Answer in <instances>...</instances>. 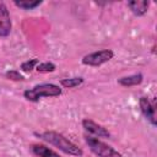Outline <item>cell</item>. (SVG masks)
I'll list each match as a JSON object with an SVG mask.
<instances>
[{"mask_svg": "<svg viewBox=\"0 0 157 157\" xmlns=\"http://www.w3.org/2000/svg\"><path fill=\"white\" fill-rule=\"evenodd\" d=\"M11 31V20L4 4H0V37H6Z\"/></svg>", "mask_w": 157, "mask_h": 157, "instance_id": "obj_5", "label": "cell"}, {"mask_svg": "<svg viewBox=\"0 0 157 157\" xmlns=\"http://www.w3.org/2000/svg\"><path fill=\"white\" fill-rule=\"evenodd\" d=\"M83 82L82 77H71V78H63L60 81L61 86L66 87V88H72V87H77Z\"/></svg>", "mask_w": 157, "mask_h": 157, "instance_id": "obj_12", "label": "cell"}, {"mask_svg": "<svg viewBox=\"0 0 157 157\" xmlns=\"http://www.w3.org/2000/svg\"><path fill=\"white\" fill-rule=\"evenodd\" d=\"M36 70L38 72H52L55 70V65L53 63H40L36 66Z\"/></svg>", "mask_w": 157, "mask_h": 157, "instance_id": "obj_14", "label": "cell"}, {"mask_svg": "<svg viewBox=\"0 0 157 157\" xmlns=\"http://www.w3.org/2000/svg\"><path fill=\"white\" fill-rule=\"evenodd\" d=\"M38 64H39V63H38V59L27 60V61H25V63L21 64V70L25 71V72H29V71H32Z\"/></svg>", "mask_w": 157, "mask_h": 157, "instance_id": "obj_13", "label": "cell"}, {"mask_svg": "<svg viewBox=\"0 0 157 157\" xmlns=\"http://www.w3.org/2000/svg\"><path fill=\"white\" fill-rule=\"evenodd\" d=\"M140 108H141V112L145 115V118L152 125H156L157 121H156V110H155V107L151 104V102L146 97H141L140 98Z\"/></svg>", "mask_w": 157, "mask_h": 157, "instance_id": "obj_7", "label": "cell"}, {"mask_svg": "<svg viewBox=\"0 0 157 157\" xmlns=\"http://www.w3.org/2000/svg\"><path fill=\"white\" fill-rule=\"evenodd\" d=\"M60 94H61V88L54 83L37 85L33 88L23 92L25 98L31 102H38L43 97H58Z\"/></svg>", "mask_w": 157, "mask_h": 157, "instance_id": "obj_2", "label": "cell"}, {"mask_svg": "<svg viewBox=\"0 0 157 157\" xmlns=\"http://www.w3.org/2000/svg\"><path fill=\"white\" fill-rule=\"evenodd\" d=\"M31 150L32 152L38 156V157H60L55 151L50 150L49 147L44 146V145H39V144H36V145H32L31 146Z\"/></svg>", "mask_w": 157, "mask_h": 157, "instance_id": "obj_9", "label": "cell"}, {"mask_svg": "<svg viewBox=\"0 0 157 157\" xmlns=\"http://www.w3.org/2000/svg\"><path fill=\"white\" fill-rule=\"evenodd\" d=\"M128 6L132 11L134 15L142 16V15H145L147 12L148 1H146V0H134V1H129L128 2Z\"/></svg>", "mask_w": 157, "mask_h": 157, "instance_id": "obj_8", "label": "cell"}, {"mask_svg": "<svg viewBox=\"0 0 157 157\" xmlns=\"http://www.w3.org/2000/svg\"><path fill=\"white\" fill-rule=\"evenodd\" d=\"M40 4H42L40 0H36V1H31V0H20L18 1V0H16L15 1V5L17 7L23 9V10H32L37 6H39Z\"/></svg>", "mask_w": 157, "mask_h": 157, "instance_id": "obj_11", "label": "cell"}, {"mask_svg": "<svg viewBox=\"0 0 157 157\" xmlns=\"http://www.w3.org/2000/svg\"><path fill=\"white\" fill-rule=\"evenodd\" d=\"M82 126H83L88 132H91V134H93V135H96V136H98V137H109V136H110V134H109L108 130H105L103 126L96 124V123H94L93 120H91V119H83V120H82Z\"/></svg>", "mask_w": 157, "mask_h": 157, "instance_id": "obj_6", "label": "cell"}, {"mask_svg": "<svg viewBox=\"0 0 157 157\" xmlns=\"http://www.w3.org/2000/svg\"><path fill=\"white\" fill-rule=\"evenodd\" d=\"M6 77H7L9 80H13V81H22V80H25V77H23L18 71H16V70H10V71H7V72H6Z\"/></svg>", "mask_w": 157, "mask_h": 157, "instance_id": "obj_15", "label": "cell"}, {"mask_svg": "<svg viewBox=\"0 0 157 157\" xmlns=\"http://www.w3.org/2000/svg\"><path fill=\"white\" fill-rule=\"evenodd\" d=\"M40 139L45 140L47 142L54 145L55 147H58L59 150H61L63 152L71 155V156H76V157H81L83 155V151L77 147L75 144H72L70 140H67L64 135L56 132V131H44L42 134L38 135Z\"/></svg>", "mask_w": 157, "mask_h": 157, "instance_id": "obj_1", "label": "cell"}, {"mask_svg": "<svg viewBox=\"0 0 157 157\" xmlns=\"http://www.w3.org/2000/svg\"><path fill=\"white\" fill-rule=\"evenodd\" d=\"M85 140H86V144L88 145L90 150L98 157H123L121 153H119L117 150H114L113 147H110L109 145L102 142L101 140H98L96 137L86 136Z\"/></svg>", "mask_w": 157, "mask_h": 157, "instance_id": "obj_3", "label": "cell"}, {"mask_svg": "<svg viewBox=\"0 0 157 157\" xmlns=\"http://www.w3.org/2000/svg\"><path fill=\"white\" fill-rule=\"evenodd\" d=\"M142 74H135V75H130V76H125V77H120L118 80V83L125 87H130V86H136L140 85L142 82Z\"/></svg>", "mask_w": 157, "mask_h": 157, "instance_id": "obj_10", "label": "cell"}, {"mask_svg": "<svg viewBox=\"0 0 157 157\" xmlns=\"http://www.w3.org/2000/svg\"><path fill=\"white\" fill-rule=\"evenodd\" d=\"M113 55H114V53L110 49H103V50H98V52L85 55L82 58V63L88 66H99V65L109 61L113 58Z\"/></svg>", "mask_w": 157, "mask_h": 157, "instance_id": "obj_4", "label": "cell"}]
</instances>
